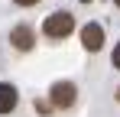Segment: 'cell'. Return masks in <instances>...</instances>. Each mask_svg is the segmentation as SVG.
I'll return each instance as SVG.
<instances>
[{
	"instance_id": "cell-1",
	"label": "cell",
	"mask_w": 120,
	"mask_h": 117,
	"mask_svg": "<svg viewBox=\"0 0 120 117\" xmlns=\"http://www.w3.org/2000/svg\"><path fill=\"white\" fill-rule=\"evenodd\" d=\"M71 33H75V13H68V10H55L42 20V36L49 42H65Z\"/></svg>"
},
{
	"instance_id": "cell-2",
	"label": "cell",
	"mask_w": 120,
	"mask_h": 117,
	"mask_svg": "<svg viewBox=\"0 0 120 117\" xmlns=\"http://www.w3.org/2000/svg\"><path fill=\"white\" fill-rule=\"evenodd\" d=\"M49 104H52V111H71V107L78 104V85L68 81V78L55 81V85L49 88Z\"/></svg>"
},
{
	"instance_id": "cell-3",
	"label": "cell",
	"mask_w": 120,
	"mask_h": 117,
	"mask_svg": "<svg viewBox=\"0 0 120 117\" xmlns=\"http://www.w3.org/2000/svg\"><path fill=\"white\" fill-rule=\"evenodd\" d=\"M7 42H10V49H13V52L26 55V52H33V49H36V29H33L29 23H16V26L7 33Z\"/></svg>"
},
{
	"instance_id": "cell-4",
	"label": "cell",
	"mask_w": 120,
	"mask_h": 117,
	"mask_svg": "<svg viewBox=\"0 0 120 117\" xmlns=\"http://www.w3.org/2000/svg\"><path fill=\"white\" fill-rule=\"evenodd\" d=\"M78 39H81V46H84V52H101V49H104V42H107L104 26H101V23H84V26H81V33H78Z\"/></svg>"
},
{
	"instance_id": "cell-5",
	"label": "cell",
	"mask_w": 120,
	"mask_h": 117,
	"mask_svg": "<svg viewBox=\"0 0 120 117\" xmlns=\"http://www.w3.org/2000/svg\"><path fill=\"white\" fill-rule=\"evenodd\" d=\"M20 107V88L13 81H0V117H10Z\"/></svg>"
},
{
	"instance_id": "cell-6",
	"label": "cell",
	"mask_w": 120,
	"mask_h": 117,
	"mask_svg": "<svg viewBox=\"0 0 120 117\" xmlns=\"http://www.w3.org/2000/svg\"><path fill=\"white\" fill-rule=\"evenodd\" d=\"M13 7H20V10H29V7H36V3H42V0H10Z\"/></svg>"
},
{
	"instance_id": "cell-7",
	"label": "cell",
	"mask_w": 120,
	"mask_h": 117,
	"mask_svg": "<svg viewBox=\"0 0 120 117\" xmlns=\"http://www.w3.org/2000/svg\"><path fill=\"white\" fill-rule=\"evenodd\" d=\"M110 65H114V68L120 72V42L114 46V52H110Z\"/></svg>"
},
{
	"instance_id": "cell-8",
	"label": "cell",
	"mask_w": 120,
	"mask_h": 117,
	"mask_svg": "<svg viewBox=\"0 0 120 117\" xmlns=\"http://www.w3.org/2000/svg\"><path fill=\"white\" fill-rule=\"evenodd\" d=\"M114 7H120V0H114Z\"/></svg>"
},
{
	"instance_id": "cell-9",
	"label": "cell",
	"mask_w": 120,
	"mask_h": 117,
	"mask_svg": "<svg viewBox=\"0 0 120 117\" xmlns=\"http://www.w3.org/2000/svg\"><path fill=\"white\" fill-rule=\"evenodd\" d=\"M117 101H120V88H117Z\"/></svg>"
},
{
	"instance_id": "cell-10",
	"label": "cell",
	"mask_w": 120,
	"mask_h": 117,
	"mask_svg": "<svg viewBox=\"0 0 120 117\" xmlns=\"http://www.w3.org/2000/svg\"><path fill=\"white\" fill-rule=\"evenodd\" d=\"M81 3H88V0H81Z\"/></svg>"
}]
</instances>
